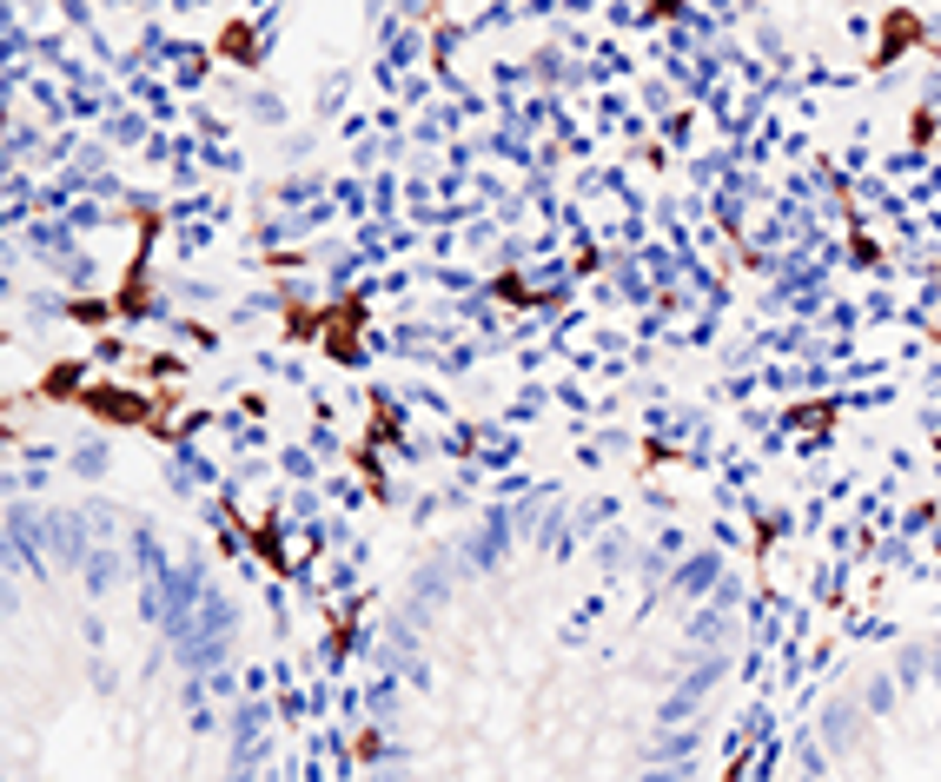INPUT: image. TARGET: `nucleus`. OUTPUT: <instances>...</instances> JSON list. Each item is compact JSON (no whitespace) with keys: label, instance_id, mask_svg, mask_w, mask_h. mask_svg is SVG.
I'll return each instance as SVG.
<instances>
[{"label":"nucleus","instance_id":"4","mask_svg":"<svg viewBox=\"0 0 941 782\" xmlns=\"http://www.w3.org/2000/svg\"><path fill=\"white\" fill-rule=\"evenodd\" d=\"M929 133H935V120H929V107H915V120H909V139H915V146H922V139H929Z\"/></svg>","mask_w":941,"mask_h":782},{"label":"nucleus","instance_id":"1","mask_svg":"<svg viewBox=\"0 0 941 782\" xmlns=\"http://www.w3.org/2000/svg\"><path fill=\"white\" fill-rule=\"evenodd\" d=\"M909 47H929V20H922L915 7H889V13H882V40H875V53H869V74H889Z\"/></svg>","mask_w":941,"mask_h":782},{"label":"nucleus","instance_id":"2","mask_svg":"<svg viewBox=\"0 0 941 782\" xmlns=\"http://www.w3.org/2000/svg\"><path fill=\"white\" fill-rule=\"evenodd\" d=\"M219 53H226V60H239V67H253V60H259L253 27H246V20H226V27H219Z\"/></svg>","mask_w":941,"mask_h":782},{"label":"nucleus","instance_id":"3","mask_svg":"<svg viewBox=\"0 0 941 782\" xmlns=\"http://www.w3.org/2000/svg\"><path fill=\"white\" fill-rule=\"evenodd\" d=\"M683 13V0H644V20H676Z\"/></svg>","mask_w":941,"mask_h":782},{"label":"nucleus","instance_id":"5","mask_svg":"<svg viewBox=\"0 0 941 782\" xmlns=\"http://www.w3.org/2000/svg\"><path fill=\"white\" fill-rule=\"evenodd\" d=\"M822 418H835V404H803L796 411V424H822Z\"/></svg>","mask_w":941,"mask_h":782}]
</instances>
